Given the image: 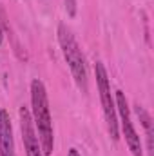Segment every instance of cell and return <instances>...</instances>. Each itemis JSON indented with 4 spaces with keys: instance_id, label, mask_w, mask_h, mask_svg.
Segmentation results:
<instances>
[{
    "instance_id": "4",
    "label": "cell",
    "mask_w": 154,
    "mask_h": 156,
    "mask_svg": "<svg viewBox=\"0 0 154 156\" xmlns=\"http://www.w3.org/2000/svg\"><path fill=\"white\" fill-rule=\"evenodd\" d=\"M116 113L120 115L121 120V133L125 136V142L129 145V151L132 156H143L142 153V140L132 125V120H131V111H129V104H127V98L121 91H116Z\"/></svg>"
},
{
    "instance_id": "10",
    "label": "cell",
    "mask_w": 154,
    "mask_h": 156,
    "mask_svg": "<svg viewBox=\"0 0 154 156\" xmlns=\"http://www.w3.org/2000/svg\"><path fill=\"white\" fill-rule=\"evenodd\" d=\"M2 37H4V29H2V13H0V44H2Z\"/></svg>"
},
{
    "instance_id": "6",
    "label": "cell",
    "mask_w": 154,
    "mask_h": 156,
    "mask_svg": "<svg viewBox=\"0 0 154 156\" xmlns=\"http://www.w3.org/2000/svg\"><path fill=\"white\" fill-rule=\"evenodd\" d=\"M0 156L15 154V140H13V125L5 109H0Z\"/></svg>"
},
{
    "instance_id": "7",
    "label": "cell",
    "mask_w": 154,
    "mask_h": 156,
    "mask_svg": "<svg viewBox=\"0 0 154 156\" xmlns=\"http://www.w3.org/2000/svg\"><path fill=\"white\" fill-rule=\"evenodd\" d=\"M136 113H138L140 122H142V125L145 127V133H147V149H149V153H152V120L149 116V113L140 105H136Z\"/></svg>"
},
{
    "instance_id": "9",
    "label": "cell",
    "mask_w": 154,
    "mask_h": 156,
    "mask_svg": "<svg viewBox=\"0 0 154 156\" xmlns=\"http://www.w3.org/2000/svg\"><path fill=\"white\" fill-rule=\"evenodd\" d=\"M67 156H82V154L78 153L76 149H69V154H67Z\"/></svg>"
},
{
    "instance_id": "3",
    "label": "cell",
    "mask_w": 154,
    "mask_h": 156,
    "mask_svg": "<svg viewBox=\"0 0 154 156\" xmlns=\"http://www.w3.org/2000/svg\"><path fill=\"white\" fill-rule=\"evenodd\" d=\"M94 75H96V85H98V91H100L103 116H105V122H107V131H109V136L116 142L120 138L116 102H114V98H113V93H111V82H109V76H107V71H105V67H103L102 62L94 64Z\"/></svg>"
},
{
    "instance_id": "1",
    "label": "cell",
    "mask_w": 154,
    "mask_h": 156,
    "mask_svg": "<svg viewBox=\"0 0 154 156\" xmlns=\"http://www.w3.org/2000/svg\"><path fill=\"white\" fill-rule=\"evenodd\" d=\"M31 109H33V123L37 127L40 145L44 156L53 154L54 151V133H53V120L49 111V100H47V91L42 80L35 78L31 82Z\"/></svg>"
},
{
    "instance_id": "8",
    "label": "cell",
    "mask_w": 154,
    "mask_h": 156,
    "mask_svg": "<svg viewBox=\"0 0 154 156\" xmlns=\"http://www.w3.org/2000/svg\"><path fill=\"white\" fill-rule=\"evenodd\" d=\"M65 9L69 13V16L76 15V0H65Z\"/></svg>"
},
{
    "instance_id": "5",
    "label": "cell",
    "mask_w": 154,
    "mask_h": 156,
    "mask_svg": "<svg viewBox=\"0 0 154 156\" xmlns=\"http://www.w3.org/2000/svg\"><path fill=\"white\" fill-rule=\"evenodd\" d=\"M18 115H20V131H22V142H24V147H26V154L44 156L38 134H37V129H35V123H33V118H31V113L27 111V107H20Z\"/></svg>"
},
{
    "instance_id": "2",
    "label": "cell",
    "mask_w": 154,
    "mask_h": 156,
    "mask_svg": "<svg viewBox=\"0 0 154 156\" xmlns=\"http://www.w3.org/2000/svg\"><path fill=\"white\" fill-rule=\"evenodd\" d=\"M58 44H60V49H62V55L73 73V78L76 82L78 89L82 93H87V64H85V56L78 45L76 38L73 37V31L65 26V24H60L58 26Z\"/></svg>"
}]
</instances>
